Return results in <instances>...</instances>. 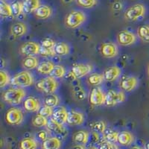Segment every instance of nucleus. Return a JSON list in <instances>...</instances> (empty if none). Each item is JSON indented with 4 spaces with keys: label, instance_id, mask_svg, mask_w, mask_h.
Masks as SVG:
<instances>
[{
    "label": "nucleus",
    "instance_id": "nucleus-1",
    "mask_svg": "<svg viewBox=\"0 0 149 149\" xmlns=\"http://www.w3.org/2000/svg\"><path fill=\"white\" fill-rule=\"evenodd\" d=\"M26 91L22 88H10L3 93L4 102L11 105L19 104L26 97Z\"/></svg>",
    "mask_w": 149,
    "mask_h": 149
},
{
    "label": "nucleus",
    "instance_id": "nucleus-2",
    "mask_svg": "<svg viewBox=\"0 0 149 149\" xmlns=\"http://www.w3.org/2000/svg\"><path fill=\"white\" fill-rule=\"evenodd\" d=\"M35 86L37 90L46 93L47 95H50L54 94L58 90V82L53 77L48 76L38 81Z\"/></svg>",
    "mask_w": 149,
    "mask_h": 149
},
{
    "label": "nucleus",
    "instance_id": "nucleus-3",
    "mask_svg": "<svg viewBox=\"0 0 149 149\" xmlns=\"http://www.w3.org/2000/svg\"><path fill=\"white\" fill-rule=\"evenodd\" d=\"M10 84L19 88L28 87L34 84V77L29 71H22L16 74L10 79Z\"/></svg>",
    "mask_w": 149,
    "mask_h": 149
},
{
    "label": "nucleus",
    "instance_id": "nucleus-4",
    "mask_svg": "<svg viewBox=\"0 0 149 149\" xmlns=\"http://www.w3.org/2000/svg\"><path fill=\"white\" fill-rule=\"evenodd\" d=\"M86 20V16L83 12L73 10L66 15L65 19V25L70 29H76L79 27Z\"/></svg>",
    "mask_w": 149,
    "mask_h": 149
},
{
    "label": "nucleus",
    "instance_id": "nucleus-5",
    "mask_svg": "<svg viewBox=\"0 0 149 149\" xmlns=\"http://www.w3.org/2000/svg\"><path fill=\"white\" fill-rule=\"evenodd\" d=\"M6 122L10 125H19L22 122L24 116L22 111L17 107H11L5 113Z\"/></svg>",
    "mask_w": 149,
    "mask_h": 149
},
{
    "label": "nucleus",
    "instance_id": "nucleus-6",
    "mask_svg": "<svg viewBox=\"0 0 149 149\" xmlns=\"http://www.w3.org/2000/svg\"><path fill=\"white\" fill-rule=\"evenodd\" d=\"M146 14V8L142 4H136L128 8L125 12V17L128 21H136Z\"/></svg>",
    "mask_w": 149,
    "mask_h": 149
},
{
    "label": "nucleus",
    "instance_id": "nucleus-7",
    "mask_svg": "<svg viewBox=\"0 0 149 149\" xmlns=\"http://www.w3.org/2000/svg\"><path fill=\"white\" fill-rule=\"evenodd\" d=\"M125 100V95L123 92H116L113 90H110L106 94L104 104L107 107H113L124 102Z\"/></svg>",
    "mask_w": 149,
    "mask_h": 149
},
{
    "label": "nucleus",
    "instance_id": "nucleus-8",
    "mask_svg": "<svg viewBox=\"0 0 149 149\" xmlns=\"http://www.w3.org/2000/svg\"><path fill=\"white\" fill-rule=\"evenodd\" d=\"M40 48L41 46H40L37 42L30 41L25 42L20 46L19 53L26 57H33L37 55V54H40Z\"/></svg>",
    "mask_w": 149,
    "mask_h": 149
},
{
    "label": "nucleus",
    "instance_id": "nucleus-9",
    "mask_svg": "<svg viewBox=\"0 0 149 149\" xmlns=\"http://www.w3.org/2000/svg\"><path fill=\"white\" fill-rule=\"evenodd\" d=\"M46 128L48 129L49 132L54 134L58 137H64L67 134V130L64 127L63 125L55 122L52 118L49 120Z\"/></svg>",
    "mask_w": 149,
    "mask_h": 149
},
{
    "label": "nucleus",
    "instance_id": "nucleus-10",
    "mask_svg": "<svg viewBox=\"0 0 149 149\" xmlns=\"http://www.w3.org/2000/svg\"><path fill=\"white\" fill-rule=\"evenodd\" d=\"M106 95L100 87H94L92 89L90 94V103L93 106H100L105 104Z\"/></svg>",
    "mask_w": 149,
    "mask_h": 149
},
{
    "label": "nucleus",
    "instance_id": "nucleus-11",
    "mask_svg": "<svg viewBox=\"0 0 149 149\" xmlns=\"http://www.w3.org/2000/svg\"><path fill=\"white\" fill-rule=\"evenodd\" d=\"M136 40V36L129 31L123 30L117 35V42L121 46H127L134 44Z\"/></svg>",
    "mask_w": 149,
    "mask_h": 149
},
{
    "label": "nucleus",
    "instance_id": "nucleus-12",
    "mask_svg": "<svg viewBox=\"0 0 149 149\" xmlns=\"http://www.w3.org/2000/svg\"><path fill=\"white\" fill-rule=\"evenodd\" d=\"M138 85V79L134 76H124L121 78L119 86L125 92H131L135 90Z\"/></svg>",
    "mask_w": 149,
    "mask_h": 149
},
{
    "label": "nucleus",
    "instance_id": "nucleus-13",
    "mask_svg": "<svg viewBox=\"0 0 149 149\" xmlns=\"http://www.w3.org/2000/svg\"><path fill=\"white\" fill-rule=\"evenodd\" d=\"M101 54L106 58H113L117 56L119 49L116 44L113 42H104L101 46Z\"/></svg>",
    "mask_w": 149,
    "mask_h": 149
},
{
    "label": "nucleus",
    "instance_id": "nucleus-14",
    "mask_svg": "<svg viewBox=\"0 0 149 149\" xmlns=\"http://www.w3.org/2000/svg\"><path fill=\"white\" fill-rule=\"evenodd\" d=\"M92 70H93V66L92 65L80 63V64L74 65L72 69L71 72L75 76V78H81L90 74Z\"/></svg>",
    "mask_w": 149,
    "mask_h": 149
},
{
    "label": "nucleus",
    "instance_id": "nucleus-15",
    "mask_svg": "<svg viewBox=\"0 0 149 149\" xmlns=\"http://www.w3.org/2000/svg\"><path fill=\"white\" fill-rule=\"evenodd\" d=\"M23 107L25 110H26L27 112H30V113L39 111L40 109L41 108L40 102L37 98L33 96H29L24 101Z\"/></svg>",
    "mask_w": 149,
    "mask_h": 149
},
{
    "label": "nucleus",
    "instance_id": "nucleus-16",
    "mask_svg": "<svg viewBox=\"0 0 149 149\" xmlns=\"http://www.w3.org/2000/svg\"><path fill=\"white\" fill-rule=\"evenodd\" d=\"M84 122V116L81 112L70 110L68 113L67 123L70 125H81Z\"/></svg>",
    "mask_w": 149,
    "mask_h": 149
},
{
    "label": "nucleus",
    "instance_id": "nucleus-17",
    "mask_svg": "<svg viewBox=\"0 0 149 149\" xmlns=\"http://www.w3.org/2000/svg\"><path fill=\"white\" fill-rule=\"evenodd\" d=\"M68 113H69V112L66 110L64 107H60L54 110L52 119H53L58 123L63 125L65 123H67Z\"/></svg>",
    "mask_w": 149,
    "mask_h": 149
},
{
    "label": "nucleus",
    "instance_id": "nucleus-18",
    "mask_svg": "<svg viewBox=\"0 0 149 149\" xmlns=\"http://www.w3.org/2000/svg\"><path fill=\"white\" fill-rule=\"evenodd\" d=\"M102 74L105 81L109 82L114 81L120 76L121 70L117 66H111L107 68Z\"/></svg>",
    "mask_w": 149,
    "mask_h": 149
},
{
    "label": "nucleus",
    "instance_id": "nucleus-19",
    "mask_svg": "<svg viewBox=\"0 0 149 149\" xmlns=\"http://www.w3.org/2000/svg\"><path fill=\"white\" fill-rule=\"evenodd\" d=\"M27 26L23 22H16L10 27V34L15 37H19L25 35L27 32Z\"/></svg>",
    "mask_w": 149,
    "mask_h": 149
},
{
    "label": "nucleus",
    "instance_id": "nucleus-20",
    "mask_svg": "<svg viewBox=\"0 0 149 149\" xmlns=\"http://www.w3.org/2000/svg\"><path fill=\"white\" fill-rule=\"evenodd\" d=\"M22 6L25 13L31 14L34 13V11L40 6V0H23Z\"/></svg>",
    "mask_w": 149,
    "mask_h": 149
},
{
    "label": "nucleus",
    "instance_id": "nucleus-21",
    "mask_svg": "<svg viewBox=\"0 0 149 149\" xmlns=\"http://www.w3.org/2000/svg\"><path fill=\"white\" fill-rule=\"evenodd\" d=\"M52 10L51 8L45 5H40L38 8L34 11V16L37 17V19H46L50 17L52 15Z\"/></svg>",
    "mask_w": 149,
    "mask_h": 149
},
{
    "label": "nucleus",
    "instance_id": "nucleus-22",
    "mask_svg": "<svg viewBox=\"0 0 149 149\" xmlns=\"http://www.w3.org/2000/svg\"><path fill=\"white\" fill-rule=\"evenodd\" d=\"M89 139H90V134L85 130H79L78 132L74 133L73 135V141L77 145L84 146L88 142Z\"/></svg>",
    "mask_w": 149,
    "mask_h": 149
},
{
    "label": "nucleus",
    "instance_id": "nucleus-23",
    "mask_svg": "<svg viewBox=\"0 0 149 149\" xmlns=\"http://www.w3.org/2000/svg\"><path fill=\"white\" fill-rule=\"evenodd\" d=\"M61 147V142L58 137H50L42 142V149H60Z\"/></svg>",
    "mask_w": 149,
    "mask_h": 149
},
{
    "label": "nucleus",
    "instance_id": "nucleus-24",
    "mask_svg": "<svg viewBox=\"0 0 149 149\" xmlns=\"http://www.w3.org/2000/svg\"><path fill=\"white\" fill-rule=\"evenodd\" d=\"M134 140V136L127 131H122L119 133V136H118V141L119 144L124 146H130Z\"/></svg>",
    "mask_w": 149,
    "mask_h": 149
},
{
    "label": "nucleus",
    "instance_id": "nucleus-25",
    "mask_svg": "<svg viewBox=\"0 0 149 149\" xmlns=\"http://www.w3.org/2000/svg\"><path fill=\"white\" fill-rule=\"evenodd\" d=\"M55 65L52 61H44L39 63L37 66V72L42 74H50Z\"/></svg>",
    "mask_w": 149,
    "mask_h": 149
},
{
    "label": "nucleus",
    "instance_id": "nucleus-26",
    "mask_svg": "<svg viewBox=\"0 0 149 149\" xmlns=\"http://www.w3.org/2000/svg\"><path fill=\"white\" fill-rule=\"evenodd\" d=\"M54 52L58 56H66L70 53V46L67 43L64 42H56V45L54 48Z\"/></svg>",
    "mask_w": 149,
    "mask_h": 149
},
{
    "label": "nucleus",
    "instance_id": "nucleus-27",
    "mask_svg": "<svg viewBox=\"0 0 149 149\" xmlns=\"http://www.w3.org/2000/svg\"><path fill=\"white\" fill-rule=\"evenodd\" d=\"M104 81L103 74H98V73H92L87 78V83L89 85L94 87H98L100 84L103 83Z\"/></svg>",
    "mask_w": 149,
    "mask_h": 149
},
{
    "label": "nucleus",
    "instance_id": "nucleus-28",
    "mask_svg": "<svg viewBox=\"0 0 149 149\" xmlns=\"http://www.w3.org/2000/svg\"><path fill=\"white\" fill-rule=\"evenodd\" d=\"M22 65L26 70H33V69L37 68V66L39 65V62H38V59L36 58L35 56L26 57L22 60Z\"/></svg>",
    "mask_w": 149,
    "mask_h": 149
},
{
    "label": "nucleus",
    "instance_id": "nucleus-29",
    "mask_svg": "<svg viewBox=\"0 0 149 149\" xmlns=\"http://www.w3.org/2000/svg\"><path fill=\"white\" fill-rule=\"evenodd\" d=\"M72 93L74 98L78 101H82L85 99L86 97V93L84 89L80 85H75L72 87Z\"/></svg>",
    "mask_w": 149,
    "mask_h": 149
},
{
    "label": "nucleus",
    "instance_id": "nucleus-30",
    "mask_svg": "<svg viewBox=\"0 0 149 149\" xmlns=\"http://www.w3.org/2000/svg\"><path fill=\"white\" fill-rule=\"evenodd\" d=\"M138 37L143 42L149 43V26L144 25L138 28L137 30Z\"/></svg>",
    "mask_w": 149,
    "mask_h": 149
},
{
    "label": "nucleus",
    "instance_id": "nucleus-31",
    "mask_svg": "<svg viewBox=\"0 0 149 149\" xmlns=\"http://www.w3.org/2000/svg\"><path fill=\"white\" fill-rule=\"evenodd\" d=\"M118 136H119V133L115 130H111V129H106V130L103 134L104 141L113 142V143H115L118 141Z\"/></svg>",
    "mask_w": 149,
    "mask_h": 149
},
{
    "label": "nucleus",
    "instance_id": "nucleus-32",
    "mask_svg": "<svg viewBox=\"0 0 149 149\" xmlns=\"http://www.w3.org/2000/svg\"><path fill=\"white\" fill-rule=\"evenodd\" d=\"M37 143L33 138H26L20 142L19 148L20 149H37Z\"/></svg>",
    "mask_w": 149,
    "mask_h": 149
},
{
    "label": "nucleus",
    "instance_id": "nucleus-33",
    "mask_svg": "<svg viewBox=\"0 0 149 149\" xmlns=\"http://www.w3.org/2000/svg\"><path fill=\"white\" fill-rule=\"evenodd\" d=\"M0 14L3 17H9L13 16L11 6L4 0L0 2Z\"/></svg>",
    "mask_w": 149,
    "mask_h": 149
},
{
    "label": "nucleus",
    "instance_id": "nucleus-34",
    "mask_svg": "<svg viewBox=\"0 0 149 149\" xmlns=\"http://www.w3.org/2000/svg\"><path fill=\"white\" fill-rule=\"evenodd\" d=\"M60 99L58 95L54 94H50L48 95L44 99V104L49 106L50 107H54L59 104Z\"/></svg>",
    "mask_w": 149,
    "mask_h": 149
},
{
    "label": "nucleus",
    "instance_id": "nucleus-35",
    "mask_svg": "<svg viewBox=\"0 0 149 149\" xmlns=\"http://www.w3.org/2000/svg\"><path fill=\"white\" fill-rule=\"evenodd\" d=\"M106 124L103 121H98V122H93L91 125V130L93 132L96 134H103L106 130Z\"/></svg>",
    "mask_w": 149,
    "mask_h": 149
},
{
    "label": "nucleus",
    "instance_id": "nucleus-36",
    "mask_svg": "<svg viewBox=\"0 0 149 149\" xmlns=\"http://www.w3.org/2000/svg\"><path fill=\"white\" fill-rule=\"evenodd\" d=\"M48 122H49V120L47 119V118L42 116L40 114H37L36 116H34L32 120L33 125L37 127H46L48 125Z\"/></svg>",
    "mask_w": 149,
    "mask_h": 149
},
{
    "label": "nucleus",
    "instance_id": "nucleus-37",
    "mask_svg": "<svg viewBox=\"0 0 149 149\" xmlns=\"http://www.w3.org/2000/svg\"><path fill=\"white\" fill-rule=\"evenodd\" d=\"M50 74L54 78H62L66 74V70L61 65H56Z\"/></svg>",
    "mask_w": 149,
    "mask_h": 149
},
{
    "label": "nucleus",
    "instance_id": "nucleus-38",
    "mask_svg": "<svg viewBox=\"0 0 149 149\" xmlns=\"http://www.w3.org/2000/svg\"><path fill=\"white\" fill-rule=\"evenodd\" d=\"M12 9V13L14 17H19L23 11V6L22 2H14L10 5Z\"/></svg>",
    "mask_w": 149,
    "mask_h": 149
},
{
    "label": "nucleus",
    "instance_id": "nucleus-39",
    "mask_svg": "<svg viewBox=\"0 0 149 149\" xmlns=\"http://www.w3.org/2000/svg\"><path fill=\"white\" fill-rule=\"evenodd\" d=\"M53 113H54V110H53L52 107H50L49 106H46V105H44L43 107H41V108L38 111V114L41 115L42 116L46 117V118L52 116Z\"/></svg>",
    "mask_w": 149,
    "mask_h": 149
},
{
    "label": "nucleus",
    "instance_id": "nucleus-40",
    "mask_svg": "<svg viewBox=\"0 0 149 149\" xmlns=\"http://www.w3.org/2000/svg\"><path fill=\"white\" fill-rule=\"evenodd\" d=\"M77 4L81 7L84 8H90L95 6L97 3V0H76Z\"/></svg>",
    "mask_w": 149,
    "mask_h": 149
},
{
    "label": "nucleus",
    "instance_id": "nucleus-41",
    "mask_svg": "<svg viewBox=\"0 0 149 149\" xmlns=\"http://www.w3.org/2000/svg\"><path fill=\"white\" fill-rule=\"evenodd\" d=\"M0 78H1V81H0V86L4 87L9 83H10V78L9 74L7 72H5L3 70L0 71Z\"/></svg>",
    "mask_w": 149,
    "mask_h": 149
},
{
    "label": "nucleus",
    "instance_id": "nucleus-42",
    "mask_svg": "<svg viewBox=\"0 0 149 149\" xmlns=\"http://www.w3.org/2000/svg\"><path fill=\"white\" fill-rule=\"evenodd\" d=\"M40 54L42 57H54L56 55L54 49H47L42 46L40 50Z\"/></svg>",
    "mask_w": 149,
    "mask_h": 149
},
{
    "label": "nucleus",
    "instance_id": "nucleus-43",
    "mask_svg": "<svg viewBox=\"0 0 149 149\" xmlns=\"http://www.w3.org/2000/svg\"><path fill=\"white\" fill-rule=\"evenodd\" d=\"M56 42L51 38H45L41 41V46L47 49H54Z\"/></svg>",
    "mask_w": 149,
    "mask_h": 149
},
{
    "label": "nucleus",
    "instance_id": "nucleus-44",
    "mask_svg": "<svg viewBox=\"0 0 149 149\" xmlns=\"http://www.w3.org/2000/svg\"><path fill=\"white\" fill-rule=\"evenodd\" d=\"M98 149H119L116 145H115L113 142H107V141H104L102 142V144L99 146Z\"/></svg>",
    "mask_w": 149,
    "mask_h": 149
},
{
    "label": "nucleus",
    "instance_id": "nucleus-45",
    "mask_svg": "<svg viewBox=\"0 0 149 149\" xmlns=\"http://www.w3.org/2000/svg\"><path fill=\"white\" fill-rule=\"evenodd\" d=\"M37 137H38V139L40 141L44 142L46 139H49V137H48V132L43 130H40L39 132L37 133Z\"/></svg>",
    "mask_w": 149,
    "mask_h": 149
},
{
    "label": "nucleus",
    "instance_id": "nucleus-46",
    "mask_svg": "<svg viewBox=\"0 0 149 149\" xmlns=\"http://www.w3.org/2000/svg\"><path fill=\"white\" fill-rule=\"evenodd\" d=\"M70 149H85V148H84V146H82V145H76V146H74L72 148H70Z\"/></svg>",
    "mask_w": 149,
    "mask_h": 149
},
{
    "label": "nucleus",
    "instance_id": "nucleus-47",
    "mask_svg": "<svg viewBox=\"0 0 149 149\" xmlns=\"http://www.w3.org/2000/svg\"><path fill=\"white\" fill-rule=\"evenodd\" d=\"M145 149H149V142L146 143V145H145Z\"/></svg>",
    "mask_w": 149,
    "mask_h": 149
},
{
    "label": "nucleus",
    "instance_id": "nucleus-48",
    "mask_svg": "<svg viewBox=\"0 0 149 149\" xmlns=\"http://www.w3.org/2000/svg\"><path fill=\"white\" fill-rule=\"evenodd\" d=\"M63 1H64V2H66V3H68V2H72V0H63Z\"/></svg>",
    "mask_w": 149,
    "mask_h": 149
},
{
    "label": "nucleus",
    "instance_id": "nucleus-49",
    "mask_svg": "<svg viewBox=\"0 0 149 149\" xmlns=\"http://www.w3.org/2000/svg\"><path fill=\"white\" fill-rule=\"evenodd\" d=\"M131 149H142V148H139V147H134V148H132Z\"/></svg>",
    "mask_w": 149,
    "mask_h": 149
},
{
    "label": "nucleus",
    "instance_id": "nucleus-50",
    "mask_svg": "<svg viewBox=\"0 0 149 149\" xmlns=\"http://www.w3.org/2000/svg\"><path fill=\"white\" fill-rule=\"evenodd\" d=\"M87 149H98V148H95V147H90Z\"/></svg>",
    "mask_w": 149,
    "mask_h": 149
},
{
    "label": "nucleus",
    "instance_id": "nucleus-51",
    "mask_svg": "<svg viewBox=\"0 0 149 149\" xmlns=\"http://www.w3.org/2000/svg\"><path fill=\"white\" fill-rule=\"evenodd\" d=\"M148 76H149V65L148 66Z\"/></svg>",
    "mask_w": 149,
    "mask_h": 149
}]
</instances>
